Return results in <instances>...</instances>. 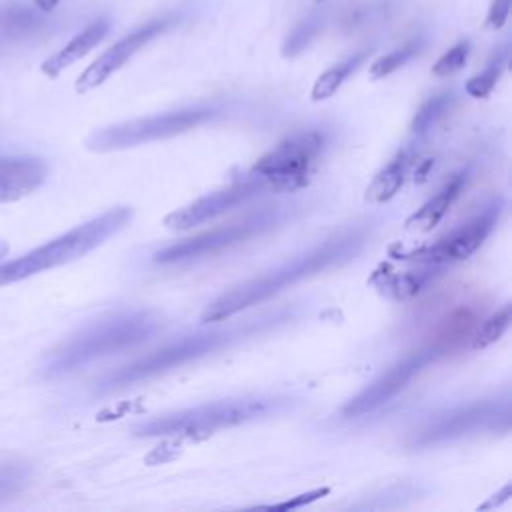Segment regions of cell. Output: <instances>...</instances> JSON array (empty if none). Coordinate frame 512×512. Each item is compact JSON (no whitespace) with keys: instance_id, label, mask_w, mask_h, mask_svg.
Listing matches in <instances>:
<instances>
[{"instance_id":"19","label":"cell","mask_w":512,"mask_h":512,"mask_svg":"<svg viewBox=\"0 0 512 512\" xmlns=\"http://www.w3.org/2000/svg\"><path fill=\"white\" fill-rule=\"evenodd\" d=\"M42 14L34 4L14 0L0 4V38H28L42 32L50 24Z\"/></svg>"},{"instance_id":"14","label":"cell","mask_w":512,"mask_h":512,"mask_svg":"<svg viewBox=\"0 0 512 512\" xmlns=\"http://www.w3.org/2000/svg\"><path fill=\"white\" fill-rule=\"evenodd\" d=\"M48 178L44 158L16 154H0V204L20 200L38 190Z\"/></svg>"},{"instance_id":"18","label":"cell","mask_w":512,"mask_h":512,"mask_svg":"<svg viewBox=\"0 0 512 512\" xmlns=\"http://www.w3.org/2000/svg\"><path fill=\"white\" fill-rule=\"evenodd\" d=\"M410 166H412L410 150H400L380 172H376V176L368 184L366 194H364L366 202L384 204V202L392 200L404 186Z\"/></svg>"},{"instance_id":"11","label":"cell","mask_w":512,"mask_h":512,"mask_svg":"<svg viewBox=\"0 0 512 512\" xmlns=\"http://www.w3.org/2000/svg\"><path fill=\"white\" fill-rule=\"evenodd\" d=\"M504 208H506L504 196H494L490 202L482 206L480 212H476L466 222L452 228L450 232L442 234L434 244L398 254V258L422 262V264H436V266L462 262L470 258L486 242V238L492 234V230L500 222Z\"/></svg>"},{"instance_id":"23","label":"cell","mask_w":512,"mask_h":512,"mask_svg":"<svg viewBox=\"0 0 512 512\" xmlns=\"http://www.w3.org/2000/svg\"><path fill=\"white\" fill-rule=\"evenodd\" d=\"M506 64H508V48H502L490 58V62L486 64V68L482 72H478L466 80V84H464L466 94L472 98H486L496 88L498 80L502 78Z\"/></svg>"},{"instance_id":"9","label":"cell","mask_w":512,"mask_h":512,"mask_svg":"<svg viewBox=\"0 0 512 512\" xmlns=\"http://www.w3.org/2000/svg\"><path fill=\"white\" fill-rule=\"evenodd\" d=\"M218 116L214 106H188L162 114L132 118L94 130L86 138V148L92 152H116L142 146L156 140H166L190 132Z\"/></svg>"},{"instance_id":"2","label":"cell","mask_w":512,"mask_h":512,"mask_svg":"<svg viewBox=\"0 0 512 512\" xmlns=\"http://www.w3.org/2000/svg\"><path fill=\"white\" fill-rule=\"evenodd\" d=\"M294 316H296L294 308H278V310H274L270 314H262L258 318H248L242 322H232V324H222V326L182 334V336L110 370L96 382L94 390L98 394H110V392L138 386L152 378L164 376L180 366H186L200 358L212 356L220 350H228L248 338L262 336V334L274 330L276 326H282L284 322L292 320Z\"/></svg>"},{"instance_id":"20","label":"cell","mask_w":512,"mask_h":512,"mask_svg":"<svg viewBox=\"0 0 512 512\" xmlns=\"http://www.w3.org/2000/svg\"><path fill=\"white\" fill-rule=\"evenodd\" d=\"M372 50H360V52H354L350 56H346L344 60L332 64L330 68H326L312 84V90H310V98L314 102H322V100H328L330 96H334L340 86L364 64V60L370 56Z\"/></svg>"},{"instance_id":"12","label":"cell","mask_w":512,"mask_h":512,"mask_svg":"<svg viewBox=\"0 0 512 512\" xmlns=\"http://www.w3.org/2000/svg\"><path fill=\"white\" fill-rule=\"evenodd\" d=\"M266 190L268 188L260 180H256L254 176L248 174L246 178H242L238 182H232L226 188H220V190H214L206 196H200V198L176 208L174 212L166 214L164 216V226L168 230L186 232L194 226L206 224V222L226 214L228 210L260 196Z\"/></svg>"},{"instance_id":"24","label":"cell","mask_w":512,"mask_h":512,"mask_svg":"<svg viewBox=\"0 0 512 512\" xmlns=\"http://www.w3.org/2000/svg\"><path fill=\"white\" fill-rule=\"evenodd\" d=\"M510 320H512V306H510V302H506L496 312H492L472 334V348L482 350V348H488L494 342H498L504 336V332L508 330Z\"/></svg>"},{"instance_id":"3","label":"cell","mask_w":512,"mask_h":512,"mask_svg":"<svg viewBox=\"0 0 512 512\" xmlns=\"http://www.w3.org/2000/svg\"><path fill=\"white\" fill-rule=\"evenodd\" d=\"M162 328V318L148 308L118 310L100 316L56 344L42 362V374L46 378L72 374L92 362L150 342Z\"/></svg>"},{"instance_id":"31","label":"cell","mask_w":512,"mask_h":512,"mask_svg":"<svg viewBox=\"0 0 512 512\" xmlns=\"http://www.w3.org/2000/svg\"><path fill=\"white\" fill-rule=\"evenodd\" d=\"M8 250H10V246H8V242H4V240H0V260L8 254Z\"/></svg>"},{"instance_id":"15","label":"cell","mask_w":512,"mask_h":512,"mask_svg":"<svg viewBox=\"0 0 512 512\" xmlns=\"http://www.w3.org/2000/svg\"><path fill=\"white\" fill-rule=\"evenodd\" d=\"M418 264L420 268H410V270H392L388 266H380L378 270H374L370 284H374L376 290L390 300H396V302L410 300L422 288L434 282L442 272V266L422 264V262Z\"/></svg>"},{"instance_id":"10","label":"cell","mask_w":512,"mask_h":512,"mask_svg":"<svg viewBox=\"0 0 512 512\" xmlns=\"http://www.w3.org/2000/svg\"><path fill=\"white\" fill-rule=\"evenodd\" d=\"M326 138L320 130H300L262 154L250 168V176L268 190L292 192L308 184L312 168L320 160Z\"/></svg>"},{"instance_id":"16","label":"cell","mask_w":512,"mask_h":512,"mask_svg":"<svg viewBox=\"0 0 512 512\" xmlns=\"http://www.w3.org/2000/svg\"><path fill=\"white\" fill-rule=\"evenodd\" d=\"M108 32H110V20L108 18H98V20L90 22L82 32H78L72 40H68L58 52L48 56L42 62L40 70L46 76L56 78L62 70H66L74 62L84 58L92 48H96L106 38Z\"/></svg>"},{"instance_id":"8","label":"cell","mask_w":512,"mask_h":512,"mask_svg":"<svg viewBox=\"0 0 512 512\" xmlns=\"http://www.w3.org/2000/svg\"><path fill=\"white\" fill-rule=\"evenodd\" d=\"M462 336L464 332L452 324V328H446L440 336L434 338V342H428L426 346L404 354L382 374H378L366 388H362L356 396L346 400L340 408V414L344 418H362L390 404L398 394H402L410 386V382L422 370H426V366L438 362L442 356L454 350Z\"/></svg>"},{"instance_id":"13","label":"cell","mask_w":512,"mask_h":512,"mask_svg":"<svg viewBox=\"0 0 512 512\" xmlns=\"http://www.w3.org/2000/svg\"><path fill=\"white\" fill-rule=\"evenodd\" d=\"M172 20L168 18H160V20H152L146 22L144 26L132 30L130 34L122 36L120 40H116L110 48H106L78 78H76V92L84 94L88 90L98 88L100 84H104L116 70H120L140 48H144L150 40H154L156 36H160L162 32H166L170 28Z\"/></svg>"},{"instance_id":"4","label":"cell","mask_w":512,"mask_h":512,"mask_svg":"<svg viewBox=\"0 0 512 512\" xmlns=\"http://www.w3.org/2000/svg\"><path fill=\"white\" fill-rule=\"evenodd\" d=\"M286 398L276 396H240V398H222L190 408H180L154 416L146 422H140L132 428L138 438H156V436H176L188 440H204L218 430L242 426L252 420H260L268 414L278 412L284 406Z\"/></svg>"},{"instance_id":"7","label":"cell","mask_w":512,"mask_h":512,"mask_svg":"<svg viewBox=\"0 0 512 512\" xmlns=\"http://www.w3.org/2000/svg\"><path fill=\"white\" fill-rule=\"evenodd\" d=\"M288 216V210L282 206H268L256 212H250L234 222L210 228L192 238H182L154 252L152 262L160 266H180L206 258H214L230 248L246 244L254 238L268 234L278 228Z\"/></svg>"},{"instance_id":"29","label":"cell","mask_w":512,"mask_h":512,"mask_svg":"<svg viewBox=\"0 0 512 512\" xmlns=\"http://www.w3.org/2000/svg\"><path fill=\"white\" fill-rule=\"evenodd\" d=\"M510 6H512V0H492L490 8H488V14H486V28L488 30H500L506 20H508V14H510Z\"/></svg>"},{"instance_id":"22","label":"cell","mask_w":512,"mask_h":512,"mask_svg":"<svg viewBox=\"0 0 512 512\" xmlns=\"http://www.w3.org/2000/svg\"><path fill=\"white\" fill-rule=\"evenodd\" d=\"M322 26H324V12H320V10L308 12L298 24H294V28L284 38L282 56L294 58V56L302 54L316 40Z\"/></svg>"},{"instance_id":"28","label":"cell","mask_w":512,"mask_h":512,"mask_svg":"<svg viewBox=\"0 0 512 512\" xmlns=\"http://www.w3.org/2000/svg\"><path fill=\"white\" fill-rule=\"evenodd\" d=\"M328 492H330L328 486H324V488H314V490H308V492H304V494H296V496H292L290 500L276 502V504H268V506H260V508H264V510H298V508L308 506V504H312L314 500L326 496Z\"/></svg>"},{"instance_id":"21","label":"cell","mask_w":512,"mask_h":512,"mask_svg":"<svg viewBox=\"0 0 512 512\" xmlns=\"http://www.w3.org/2000/svg\"><path fill=\"white\" fill-rule=\"evenodd\" d=\"M454 104H456V94L452 90L438 92L426 98L410 122V136L414 138L426 136L446 116V112L452 110Z\"/></svg>"},{"instance_id":"27","label":"cell","mask_w":512,"mask_h":512,"mask_svg":"<svg viewBox=\"0 0 512 512\" xmlns=\"http://www.w3.org/2000/svg\"><path fill=\"white\" fill-rule=\"evenodd\" d=\"M28 480V468L22 462H0V500L18 494Z\"/></svg>"},{"instance_id":"6","label":"cell","mask_w":512,"mask_h":512,"mask_svg":"<svg viewBox=\"0 0 512 512\" xmlns=\"http://www.w3.org/2000/svg\"><path fill=\"white\" fill-rule=\"evenodd\" d=\"M510 394L478 398L466 404L438 410L424 418L406 438L410 450H426L432 446L452 444L482 434H496L510 430Z\"/></svg>"},{"instance_id":"25","label":"cell","mask_w":512,"mask_h":512,"mask_svg":"<svg viewBox=\"0 0 512 512\" xmlns=\"http://www.w3.org/2000/svg\"><path fill=\"white\" fill-rule=\"evenodd\" d=\"M420 50V42L418 40H412L380 58H376L372 64H370V78L372 80H380V78H386L390 74H394L398 68H402L408 60H412Z\"/></svg>"},{"instance_id":"26","label":"cell","mask_w":512,"mask_h":512,"mask_svg":"<svg viewBox=\"0 0 512 512\" xmlns=\"http://www.w3.org/2000/svg\"><path fill=\"white\" fill-rule=\"evenodd\" d=\"M470 56V42L468 40H460L456 42L452 48H448L432 66V74L438 78H446L452 76L456 72H460Z\"/></svg>"},{"instance_id":"17","label":"cell","mask_w":512,"mask_h":512,"mask_svg":"<svg viewBox=\"0 0 512 512\" xmlns=\"http://www.w3.org/2000/svg\"><path fill=\"white\" fill-rule=\"evenodd\" d=\"M468 182V172H458L454 174L428 202H424L408 220L406 228L416 230V232H430L440 224V220L448 214L460 192L464 190Z\"/></svg>"},{"instance_id":"5","label":"cell","mask_w":512,"mask_h":512,"mask_svg":"<svg viewBox=\"0 0 512 512\" xmlns=\"http://www.w3.org/2000/svg\"><path fill=\"white\" fill-rule=\"evenodd\" d=\"M130 220H132L130 206H114L90 218L88 222H82L72 230L48 240L46 244L28 250L18 258L6 260V262L0 260V288L26 280L30 276H36L40 272L64 266L68 262H74L90 254L92 250L102 246L108 238L124 230L130 224Z\"/></svg>"},{"instance_id":"1","label":"cell","mask_w":512,"mask_h":512,"mask_svg":"<svg viewBox=\"0 0 512 512\" xmlns=\"http://www.w3.org/2000/svg\"><path fill=\"white\" fill-rule=\"evenodd\" d=\"M372 234V226L368 224H354L340 228L338 232L326 236L320 244L308 248L302 254L274 266L272 270L250 278L228 292L214 298L206 310L202 312L200 320L204 324H220L256 304H262L286 288L318 276L330 268H338L354 260L364 246L368 244Z\"/></svg>"},{"instance_id":"30","label":"cell","mask_w":512,"mask_h":512,"mask_svg":"<svg viewBox=\"0 0 512 512\" xmlns=\"http://www.w3.org/2000/svg\"><path fill=\"white\" fill-rule=\"evenodd\" d=\"M60 2H62V0H32V4H34L40 12H44V14H46V12H52Z\"/></svg>"}]
</instances>
